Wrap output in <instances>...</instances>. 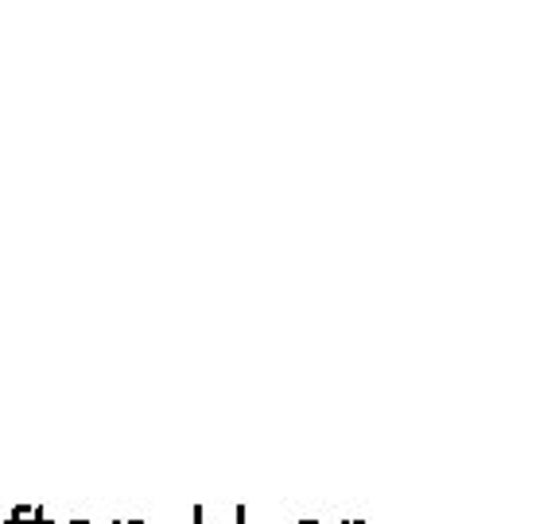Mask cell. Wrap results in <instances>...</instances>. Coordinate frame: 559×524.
<instances>
[{
	"label": "cell",
	"mask_w": 559,
	"mask_h": 524,
	"mask_svg": "<svg viewBox=\"0 0 559 524\" xmlns=\"http://www.w3.org/2000/svg\"><path fill=\"white\" fill-rule=\"evenodd\" d=\"M194 524H214V521H210V516H206V505H194ZM226 524H249V509H245V505H234V516H229V521Z\"/></svg>",
	"instance_id": "6da1fadb"
},
{
	"label": "cell",
	"mask_w": 559,
	"mask_h": 524,
	"mask_svg": "<svg viewBox=\"0 0 559 524\" xmlns=\"http://www.w3.org/2000/svg\"><path fill=\"white\" fill-rule=\"evenodd\" d=\"M35 509H39V505H35ZM35 509L32 505H16L9 513V521H0V524H35Z\"/></svg>",
	"instance_id": "7a4b0ae2"
},
{
	"label": "cell",
	"mask_w": 559,
	"mask_h": 524,
	"mask_svg": "<svg viewBox=\"0 0 559 524\" xmlns=\"http://www.w3.org/2000/svg\"><path fill=\"white\" fill-rule=\"evenodd\" d=\"M35 524H51V521H47V513H44V509H35Z\"/></svg>",
	"instance_id": "3957f363"
},
{
	"label": "cell",
	"mask_w": 559,
	"mask_h": 524,
	"mask_svg": "<svg viewBox=\"0 0 559 524\" xmlns=\"http://www.w3.org/2000/svg\"><path fill=\"white\" fill-rule=\"evenodd\" d=\"M114 524H148V521H114Z\"/></svg>",
	"instance_id": "277c9868"
},
{
	"label": "cell",
	"mask_w": 559,
	"mask_h": 524,
	"mask_svg": "<svg viewBox=\"0 0 559 524\" xmlns=\"http://www.w3.org/2000/svg\"><path fill=\"white\" fill-rule=\"evenodd\" d=\"M67 524H94V521H67Z\"/></svg>",
	"instance_id": "5b68a950"
},
{
	"label": "cell",
	"mask_w": 559,
	"mask_h": 524,
	"mask_svg": "<svg viewBox=\"0 0 559 524\" xmlns=\"http://www.w3.org/2000/svg\"><path fill=\"white\" fill-rule=\"evenodd\" d=\"M296 524H323V521H296Z\"/></svg>",
	"instance_id": "8992f818"
},
{
	"label": "cell",
	"mask_w": 559,
	"mask_h": 524,
	"mask_svg": "<svg viewBox=\"0 0 559 524\" xmlns=\"http://www.w3.org/2000/svg\"><path fill=\"white\" fill-rule=\"evenodd\" d=\"M346 524H366V521H346Z\"/></svg>",
	"instance_id": "52a82bcc"
}]
</instances>
